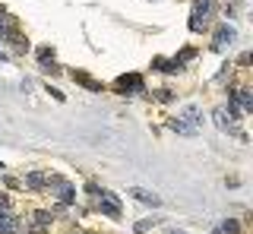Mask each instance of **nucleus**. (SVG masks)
<instances>
[{
	"label": "nucleus",
	"instance_id": "9d476101",
	"mask_svg": "<svg viewBox=\"0 0 253 234\" xmlns=\"http://www.w3.org/2000/svg\"><path fill=\"white\" fill-rule=\"evenodd\" d=\"M25 187H29V190H42V187H48V177L42 174V171H29V174H25V180H22Z\"/></svg>",
	"mask_w": 253,
	"mask_h": 234
},
{
	"label": "nucleus",
	"instance_id": "0eeeda50",
	"mask_svg": "<svg viewBox=\"0 0 253 234\" xmlns=\"http://www.w3.org/2000/svg\"><path fill=\"white\" fill-rule=\"evenodd\" d=\"M234 102H237L234 108L241 111V114H250V111H253V95H250L247 89H237V92H234Z\"/></svg>",
	"mask_w": 253,
	"mask_h": 234
},
{
	"label": "nucleus",
	"instance_id": "f3484780",
	"mask_svg": "<svg viewBox=\"0 0 253 234\" xmlns=\"http://www.w3.org/2000/svg\"><path fill=\"white\" fill-rule=\"evenodd\" d=\"M10 209V199H6V193H0V212Z\"/></svg>",
	"mask_w": 253,
	"mask_h": 234
},
{
	"label": "nucleus",
	"instance_id": "ddd939ff",
	"mask_svg": "<svg viewBox=\"0 0 253 234\" xmlns=\"http://www.w3.org/2000/svg\"><path fill=\"white\" fill-rule=\"evenodd\" d=\"M184 120H187V124H193V127H199L203 124V114H199L196 108H193V105H187V108H184V114H181Z\"/></svg>",
	"mask_w": 253,
	"mask_h": 234
},
{
	"label": "nucleus",
	"instance_id": "2eb2a0df",
	"mask_svg": "<svg viewBox=\"0 0 253 234\" xmlns=\"http://www.w3.org/2000/svg\"><path fill=\"white\" fill-rule=\"evenodd\" d=\"M241 231V222L237 218H228V222H222V234H237Z\"/></svg>",
	"mask_w": 253,
	"mask_h": 234
},
{
	"label": "nucleus",
	"instance_id": "39448f33",
	"mask_svg": "<svg viewBox=\"0 0 253 234\" xmlns=\"http://www.w3.org/2000/svg\"><path fill=\"white\" fill-rule=\"evenodd\" d=\"M117 92H143V79L136 73H126V76L117 79Z\"/></svg>",
	"mask_w": 253,
	"mask_h": 234
},
{
	"label": "nucleus",
	"instance_id": "6ab92c4d",
	"mask_svg": "<svg viewBox=\"0 0 253 234\" xmlns=\"http://www.w3.org/2000/svg\"><path fill=\"white\" fill-rule=\"evenodd\" d=\"M0 32H6V25H3V19H0Z\"/></svg>",
	"mask_w": 253,
	"mask_h": 234
},
{
	"label": "nucleus",
	"instance_id": "20e7f679",
	"mask_svg": "<svg viewBox=\"0 0 253 234\" xmlns=\"http://www.w3.org/2000/svg\"><path fill=\"white\" fill-rule=\"evenodd\" d=\"M130 196L136 199L139 206H149V209H158L162 206V199L155 196V193H149V190H143V187H130Z\"/></svg>",
	"mask_w": 253,
	"mask_h": 234
},
{
	"label": "nucleus",
	"instance_id": "f8f14e48",
	"mask_svg": "<svg viewBox=\"0 0 253 234\" xmlns=\"http://www.w3.org/2000/svg\"><path fill=\"white\" fill-rule=\"evenodd\" d=\"M13 231H16V215L0 212V234H13Z\"/></svg>",
	"mask_w": 253,
	"mask_h": 234
},
{
	"label": "nucleus",
	"instance_id": "f03ea898",
	"mask_svg": "<svg viewBox=\"0 0 253 234\" xmlns=\"http://www.w3.org/2000/svg\"><path fill=\"white\" fill-rule=\"evenodd\" d=\"M95 196H98V209H102L105 215H111V218H121V206H117V196H114V193H111V190H105V187H102V190H98Z\"/></svg>",
	"mask_w": 253,
	"mask_h": 234
},
{
	"label": "nucleus",
	"instance_id": "4468645a",
	"mask_svg": "<svg viewBox=\"0 0 253 234\" xmlns=\"http://www.w3.org/2000/svg\"><path fill=\"white\" fill-rule=\"evenodd\" d=\"M32 222L38 225V231H42V228H48V225H51V212H44V209L32 212Z\"/></svg>",
	"mask_w": 253,
	"mask_h": 234
},
{
	"label": "nucleus",
	"instance_id": "4be33fe9",
	"mask_svg": "<svg viewBox=\"0 0 253 234\" xmlns=\"http://www.w3.org/2000/svg\"><path fill=\"white\" fill-rule=\"evenodd\" d=\"M0 57H3V51H0Z\"/></svg>",
	"mask_w": 253,
	"mask_h": 234
},
{
	"label": "nucleus",
	"instance_id": "9b49d317",
	"mask_svg": "<svg viewBox=\"0 0 253 234\" xmlns=\"http://www.w3.org/2000/svg\"><path fill=\"white\" fill-rule=\"evenodd\" d=\"M171 130H174V133H181V136H196V127H193V124H187V120H184V117H177V120H171Z\"/></svg>",
	"mask_w": 253,
	"mask_h": 234
},
{
	"label": "nucleus",
	"instance_id": "dca6fc26",
	"mask_svg": "<svg viewBox=\"0 0 253 234\" xmlns=\"http://www.w3.org/2000/svg\"><path fill=\"white\" fill-rule=\"evenodd\" d=\"M155 225H158V218H143V222H136V228H133V231H139V234H143V231L155 228Z\"/></svg>",
	"mask_w": 253,
	"mask_h": 234
},
{
	"label": "nucleus",
	"instance_id": "412c9836",
	"mask_svg": "<svg viewBox=\"0 0 253 234\" xmlns=\"http://www.w3.org/2000/svg\"><path fill=\"white\" fill-rule=\"evenodd\" d=\"M168 234H184V231H168Z\"/></svg>",
	"mask_w": 253,
	"mask_h": 234
},
{
	"label": "nucleus",
	"instance_id": "aec40b11",
	"mask_svg": "<svg viewBox=\"0 0 253 234\" xmlns=\"http://www.w3.org/2000/svg\"><path fill=\"white\" fill-rule=\"evenodd\" d=\"M212 234H222V228H215V231H212Z\"/></svg>",
	"mask_w": 253,
	"mask_h": 234
},
{
	"label": "nucleus",
	"instance_id": "f257e3e1",
	"mask_svg": "<svg viewBox=\"0 0 253 234\" xmlns=\"http://www.w3.org/2000/svg\"><path fill=\"white\" fill-rule=\"evenodd\" d=\"M48 187H51V193H54V196L61 199L63 206H70L73 199H76V187H73L70 180H63V177H51V180H48Z\"/></svg>",
	"mask_w": 253,
	"mask_h": 234
},
{
	"label": "nucleus",
	"instance_id": "6e6552de",
	"mask_svg": "<svg viewBox=\"0 0 253 234\" xmlns=\"http://www.w3.org/2000/svg\"><path fill=\"white\" fill-rule=\"evenodd\" d=\"M212 13H215V3H212V0H193V16H199V19L209 22Z\"/></svg>",
	"mask_w": 253,
	"mask_h": 234
},
{
	"label": "nucleus",
	"instance_id": "423d86ee",
	"mask_svg": "<svg viewBox=\"0 0 253 234\" xmlns=\"http://www.w3.org/2000/svg\"><path fill=\"white\" fill-rule=\"evenodd\" d=\"M70 79H73V83H79V85H85L89 92H102V83H95V79H92L89 73H83V70H73Z\"/></svg>",
	"mask_w": 253,
	"mask_h": 234
},
{
	"label": "nucleus",
	"instance_id": "1a4fd4ad",
	"mask_svg": "<svg viewBox=\"0 0 253 234\" xmlns=\"http://www.w3.org/2000/svg\"><path fill=\"white\" fill-rule=\"evenodd\" d=\"M231 42H234V29H231V25H222V29H218V35H215L212 51H222L225 44H231Z\"/></svg>",
	"mask_w": 253,
	"mask_h": 234
},
{
	"label": "nucleus",
	"instance_id": "7ed1b4c3",
	"mask_svg": "<svg viewBox=\"0 0 253 234\" xmlns=\"http://www.w3.org/2000/svg\"><path fill=\"white\" fill-rule=\"evenodd\" d=\"M212 120H215V127H218V130H225V133H234L237 130V117L231 114L228 108H215V111H212Z\"/></svg>",
	"mask_w": 253,
	"mask_h": 234
},
{
	"label": "nucleus",
	"instance_id": "a211bd4d",
	"mask_svg": "<svg viewBox=\"0 0 253 234\" xmlns=\"http://www.w3.org/2000/svg\"><path fill=\"white\" fill-rule=\"evenodd\" d=\"M155 98H162V102H168V98H171V92H168V89H158V92H155Z\"/></svg>",
	"mask_w": 253,
	"mask_h": 234
}]
</instances>
